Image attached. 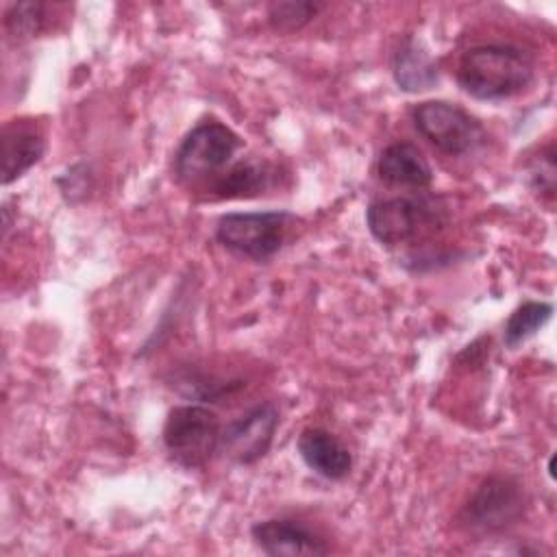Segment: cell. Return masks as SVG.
<instances>
[{"label":"cell","mask_w":557,"mask_h":557,"mask_svg":"<svg viewBox=\"0 0 557 557\" xmlns=\"http://www.w3.org/2000/svg\"><path fill=\"white\" fill-rule=\"evenodd\" d=\"M535 76L529 52L511 44H483L463 52L457 67L459 87L487 102H498L522 94Z\"/></svg>","instance_id":"cell-1"},{"label":"cell","mask_w":557,"mask_h":557,"mask_svg":"<svg viewBox=\"0 0 557 557\" xmlns=\"http://www.w3.org/2000/svg\"><path fill=\"white\" fill-rule=\"evenodd\" d=\"M527 509L529 496L522 483L509 474H492L472 492L457 520L468 533L494 535L522 522Z\"/></svg>","instance_id":"cell-2"},{"label":"cell","mask_w":557,"mask_h":557,"mask_svg":"<svg viewBox=\"0 0 557 557\" xmlns=\"http://www.w3.org/2000/svg\"><path fill=\"white\" fill-rule=\"evenodd\" d=\"M296 215L289 211H235L224 213L215 224V239L231 252L268 261L285 244Z\"/></svg>","instance_id":"cell-3"},{"label":"cell","mask_w":557,"mask_h":557,"mask_svg":"<svg viewBox=\"0 0 557 557\" xmlns=\"http://www.w3.org/2000/svg\"><path fill=\"white\" fill-rule=\"evenodd\" d=\"M161 435L168 455L178 466L194 470L207 466L220 450L222 426L211 409L202 405H178L168 411Z\"/></svg>","instance_id":"cell-4"},{"label":"cell","mask_w":557,"mask_h":557,"mask_svg":"<svg viewBox=\"0 0 557 557\" xmlns=\"http://www.w3.org/2000/svg\"><path fill=\"white\" fill-rule=\"evenodd\" d=\"M366 224L383 246H398L444 224V207L433 198H385L366 209Z\"/></svg>","instance_id":"cell-5"},{"label":"cell","mask_w":557,"mask_h":557,"mask_svg":"<svg viewBox=\"0 0 557 557\" xmlns=\"http://www.w3.org/2000/svg\"><path fill=\"white\" fill-rule=\"evenodd\" d=\"M411 117L416 131L450 157L468 154L487 139L483 124L463 107L448 100H424L413 109Z\"/></svg>","instance_id":"cell-6"},{"label":"cell","mask_w":557,"mask_h":557,"mask_svg":"<svg viewBox=\"0 0 557 557\" xmlns=\"http://www.w3.org/2000/svg\"><path fill=\"white\" fill-rule=\"evenodd\" d=\"M242 139L226 124L207 120L196 124L181 141L174 154V170L181 181L196 183L218 174L231 163Z\"/></svg>","instance_id":"cell-7"},{"label":"cell","mask_w":557,"mask_h":557,"mask_svg":"<svg viewBox=\"0 0 557 557\" xmlns=\"http://www.w3.org/2000/svg\"><path fill=\"white\" fill-rule=\"evenodd\" d=\"M278 422L281 413L274 403L255 405L222 429L220 450L239 466L257 463L270 450Z\"/></svg>","instance_id":"cell-8"},{"label":"cell","mask_w":557,"mask_h":557,"mask_svg":"<svg viewBox=\"0 0 557 557\" xmlns=\"http://www.w3.org/2000/svg\"><path fill=\"white\" fill-rule=\"evenodd\" d=\"M252 542L272 557H320L329 553L324 537L296 518H268L250 529Z\"/></svg>","instance_id":"cell-9"},{"label":"cell","mask_w":557,"mask_h":557,"mask_svg":"<svg viewBox=\"0 0 557 557\" xmlns=\"http://www.w3.org/2000/svg\"><path fill=\"white\" fill-rule=\"evenodd\" d=\"M300 459L309 470L329 481H342L352 470L350 450L326 429L307 426L296 440Z\"/></svg>","instance_id":"cell-10"},{"label":"cell","mask_w":557,"mask_h":557,"mask_svg":"<svg viewBox=\"0 0 557 557\" xmlns=\"http://www.w3.org/2000/svg\"><path fill=\"white\" fill-rule=\"evenodd\" d=\"M46 152V137L33 120H13L2 128V183L11 185Z\"/></svg>","instance_id":"cell-11"},{"label":"cell","mask_w":557,"mask_h":557,"mask_svg":"<svg viewBox=\"0 0 557 557\" xmlns=\"http://www.w3.org/2000/svg\"><path fill=\"white\" fill-rule=\"evenodd\" d=\"M379 176L389 185L424 189L433 183V170L418 146L409 141H394L383 148L379 163Z\"/></svg>","instance_id":"cell-12"},{"label":"cell","mask_w":557,"mask_h":557,"mask_svg":"<svg viewBox=\"0 0 557 557\" xmlns=\"http://www.w3.org/2000/svg\"><path fill=\"white\" fill-rule=\"evenodd\" d=\"M392 74L398 89L407 94L426 91L437 85L440 70L435 59L429 54L424 44L416 37H405L394 52Z\"/></svg>","instance_id":"cell-13"},{"label":"cell","mask_w":557,"mask_h":557,"mask_svg":"<svg viewBox=\"0 0 557 557\" xmlns=\"http://www.w3.org/2000/svg\"><path fill=\"white\" fill-rule=\"evenodd\" d=\"M272 165L268 161H237L226 174H220L211 191H215L220 198H242V196H257L265 187H270L272 181Z\"/></svg>","instance_id":"cell-14"},{"label":"cell","mask_w":557,"mask_h":557,"mask_svg":"<svg viewBox=\"0 0 557 557\" xmlns=\"http://www.w3.org/2000/svg\"><path fill=\"white\" fill-rule=\"evenodd\" d=\"M553 318V305L544 300H524L518 305L505 322L503 342L507 348H518L529 337H533L540 329H544Z\"/></svg>","instance_id":"cell-15"},{"label":"cell","mask_w":557,"mask_h":557,"mask_svg":"<svg viewBox=\"0 0 557 557\" xmlns=\"http://www.w3.org/2000/svg\"><path fill=\"white\" fill-rule=\"evenodd\" d=\"M324 4L311 0H276L268 7V22L278 33H294L307 26Z\"/></svg>","instance_id":"cell-16"},{"label":"cell","mask_w":557,"mask_h":557,"mask_svg":"<svg viewBox=\"0 0 557 557\" xmlns=\"http://www.w3.org/2000/svg\"><path fill=\"white\" fill-rule=\"evenodd\" d=\"M46 7L41 2L11 4L4 15V26L13 41H28L44 30Z\"/></svg>","instance_id":"cell-17"},{"label":"cell","mask_w":557,"mask_h":557,"mask_svg":"<svg viewBox=\"0 0 557 557\" xmlns=\"http://www.w3.org/2000/svg\"><path fill=\"white\" fill-rule=\"evenodd\" d=\"M531 187L537 194L553 196L555 191V150L553 144H548L544 150H540V157L531 165Z\"/></svg>","instance_id":"cell-18"}]
</instances>
